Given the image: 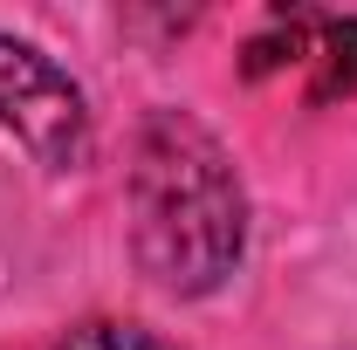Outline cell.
<instances>
[{"mask_svg":"<svg viewBox=\"0 0 357 350\" xmlns=\"http://www.w3.org/2000/svg\"><path fill=\"white\" fill-rule=\"evenodd\" d=\"M131 254L165 296H213L248 254V192L227 144L185 110H151L131 144Z\"/></svg>","mask_w":357,"mask_h":350,"instance_id":"6da1fadb","label":"cell"},{"mask_svg":"<svg viewBox=\"0 0 357 350\" xmlns=\"http://www.w3.org/2000/svg\"><path fill=\"white\" fill-rule=\"evenodd\" d=\"M0 124L21 137L48 172H76L96 151L89 103L76 89V76L62 62H48L35 42H14V35H0Z\"/></svg>","mask_w":357,"mask_h":350,"instance_id":"7a4b0ae2","label":"cell"},{"mask_svg":"<svg viewBox=\"0 0 357 350\" xmlns=\"http://www.w3.org/2000/svg\"><path fill=\"white\" fill-rule=\"evenodd\" d=\"M310 62H316L310 103H337V96H351V89H357V21L316 14V28H310Z\"/></svg>","mask_w":357,"mask_h":350,"instance_id":"3957f363","label":"cell"},{"mask_svg":"<svg viewBox=\"0 0 357 350\" xmlns=\"http://www.w3.org/2000/svg\"><path fill=\"white\" fill-rule=\"evenodd\" d=\"M55 350H172V344H165L158 330H144V323H110V316H96V323H76Z\"/></svg>","mask_w":357,"mask_h":350,"instance_id":"277c9868","label":"cell"}]
</instances>
